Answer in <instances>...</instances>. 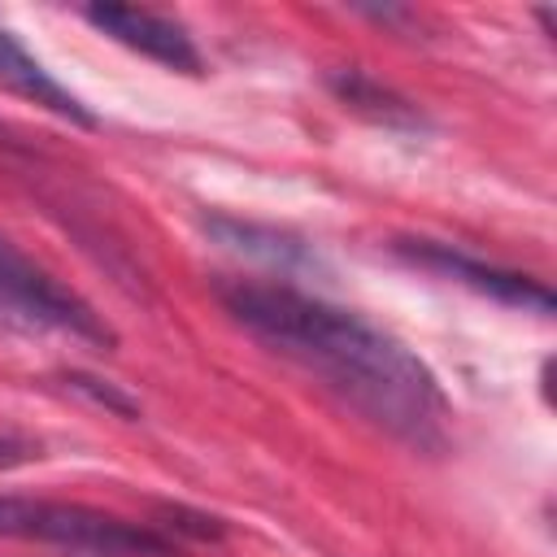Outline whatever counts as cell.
I'll return each mask as SVG.
<instances>
[{"label": "cell", "mask_w": 557, "mask_h": 557, "mask_svg": "<svg viewBox=\"0 0 557 557\" xmlns=\"http://www.w3.org/2000/svg\"><path fill=\"white\" fill-rule=\"evenodd\" d=\"M0 91L22 96V100H30V104H39V109H48V113L74 122V126H87V131L96 126V113H91L65 83H57V78L44 70V61H35V57L17 44V35L4 30V26H0Z\"/></svg>", "instance_id": "cell-6"}, {"label": "cell", "mask_w": 557, "mask_h": 557, "mask_svg": "<svg viewBox=\"0 0 557 557\" xmlns=\"http://www.w3.org/2000/svg\"><path fill=\"white\" fill-rule=\"evenodd\" d=\"M218 300L248 335L322 379V387L392 440L418 453L448 444V396L431 366L392 331L292 283L231 278L218 283Z\"/></svg>", "instance_id": "cell-1"}, {"label": "cell", "mask_w": 557, "mask_h": 557, "mask_svg": "<svg viewBox=\"0 0 557 557\" xmlns=\"http://www.w3.org/2000/svg\"><path fill=\"white\" fill-rule=\"evenodd\" d=\"M74 392H87L96 405H104V409H117V413H126V418H135L139 409H135V400H126L122 392H113V387H100V379H87V374H70L65 379Z\"/></svg>", "instance_id": "cell-9"}, {"label": "cell", "mask_w": 557, "mask_h": 557, "mask_svg": "<svg viewBox=\"0 0 557 557\" xmlns=\"http://www.w3.org/2000/svg\"><path fill=\"white\" fill-rule=\"evenodd\" d=\"M0 318L22 326H52L87 344H113V331L91 313L83 296H74L65 283H57L48 270L26 261L0 239Z\"/></svg>", "instance_id": "cell-3"}, {"label": "cell", "mask_w": 557, "mask_h": 557, "mask_svg": "<svg viewBox=\"0 0 557 557\" xmlns=\"http://www.w3.org/2000/svg\"><path fill=\"white\" fill-rule=\"evenodd\" d=\"M209 231H213L226 248H239V252H248V257H261V261H270V265H283V270L296 265V261H309V252H305L296 239L274 235V231L261 239L257 226H244V222H231V218H213Z\"/></svg>", "instance_id": "cell-8"}, {"label": "cell", "mask_w": 557, "mask_h": 557, "mask_svg": "<svg viewBox=\"0 0 557 557\" xmlns=\"http://www.w3.org/2000/svg\"><path fill=\"white\" fill-rule=\"evenodd\" d=\"M409 261L444 274V278H457L466 287H474L479 296H492L500 305H513L522 313H553V292L544 283H535L531 274H518V270H505V265H492V261H479L453 244H440V239H400L396 244Z\"/></svg>", "instance_id": "cell-4"}, {"label": "cell", "mask_w": 557, "mask_h": 557, "mask_svg": "<svg viewBox=\"0 0 557 557\" xmlns=\"http://www.w3.org/2000/svg\"><path fill=\"white\" fill-rule=\"evenodd\" d=\"M0 535L39 540V544H57L91 557H174V544L161 531L144 522H126L104 509L65 505V500L0 496Z\"/></svg>", "instance_id": "cell-2"}, {"label": "cell", "mask_w": 557, "mask_h": 557, "mask_svg": "<svg viewBox=\"0 0 557 557\" xmlns=\"http://www.w3.org/2000/svg\"><path fill=\"white\" fill-rule=\"evenodd\" d=\"M83 17L104 30L113 44L165 65V70H178V74H200L205 70V57L196 48V39L187 35V26H178L174 17L157 13V9H139V4H87Z\"/></svg>", "instance_id": "cell-5"}, {"label": "cell", "mask_w": 557, "mask_h": 557, "mask_svg": "<svg viewBox=\"0 0 557 557\" xmlns=\"http://www.w3.org/2000/svg\"><path fill=\"white\" fill-rule=\"evenodd\" d=\"M331 91H335L352 113H366L370 122L405 126V131H418V126H422V113H418L405 96H396L392 87L374 83V78L361 74V70H335V74H331Z\"/></svg>", "instance_id": "cell-7"}]
</instances>
